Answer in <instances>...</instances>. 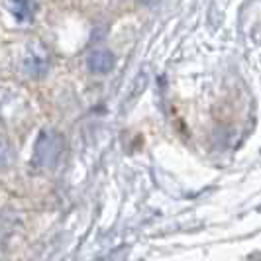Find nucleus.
Here are the masks:
<instances>
[{"mask_svg":"<svg viewBox=\"0 0 261 261\" xmlns=\"http://www.w3.org/2000/svg\"><path fill=\"white\" fill-rule=\"evenodd\" d=\"M47 67H49V55L45 51V47L39 43L30 45L24 55V71L32 77H41L45 75Z\"/></svg>","mask_w":261,"mask_h":261,"instance_id":"nucleus-1","label":"nucleus"},{"mask_svg":"<svg viewBox=\"0 0 261 261\" xmlns=\"http://www.w3.org/2000/svg\"><path fill=\"white\" fill-rule=\"evenodd\" d=\"M61 151V136L55 132H43L39 136V142L36 145V155L41 165L53 163Z\"/></svg>","mask_w":261,"mask_h":261,"instance_id":"nucleus-2","label":"nucleus"},{"mask_svg":"<svg viewBox=\"0 0 261 261\" xmlns=\"http://www.w3.org/2000/svg\"><path fill=\"white\" fill-rule=\"evenodd\" d=\"M87 65H89V71L94 75H106L114 69L116 59H114V53L110 49H94L87 59Z\"/></svg>","mask_w":261,"mask_h":261,"instance_id":"nucleus-3","label":"nucleus"},{"mask_svg":"<svg viewBox=\"0 0 261 261\" xmlns=\"http://www.w3.org/2000/svg\"><path fill=\"white\" fill-rule=\"evenodd\" d=\"M8 6H10V12L14 14V18L18 22H30V20H34L36 10H38V6H36L34 0H10Z\"/></svg>","mask_w":261,"mask_h":261,"instance_id":"nucleus-4","label":"nucleus"},{"mask_svg":"<svg viewBox=\"0 0 261 261\" xmlns=\"http://www.w3.org/2000/svg\"><path fill=\"white\" fill-rule=\"evenodd\" d=\"M14 161V149L12 144L6 136H0V169L8 167Z\"/></svg>","mask_w":261,"mask_h":261,"instance_id":"nucleus-5","label":"nucleus"}]
</instances>
